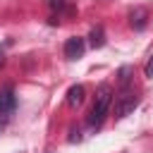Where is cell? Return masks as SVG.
<instances>
[{"label": "cell", "mask_w": 153, "mask_h": 153, "mask_svg": "<svg viewBox=\"0 0 153 153\" xmlns=\"http://www.w3.org/2000/svg\"><path fill=\"white\" fill-rule=\"evenodd\" d=\"M88 38H91V45H93V48H100V45L105 43V36H103V29H100V26H98V29H93Z\"/></svg>", "instance_id": "52a82bcc"}, {"label": "cell", "mask_w": 153, "mask_h": 153, "mask_svg": "<svg viewBox=\"0 0 153 153\" xmlns=\"http://www.w3.org/2000/svg\"><path fill=\"white\" fill-rule=\"evenodd\" d=\"M50 7H62V0H50Z\"/></svg>", "instance_id": "30bf717a"}, {"label": "cell", "mask_w": 153, "mask_h": 153, "mask_svg": "<svg viewBox=\"0 0 153 153\" xmlns=\"http://www.w3.org/2000/svg\"><path fill=\"white\" fill-rule=\"evenodd\" d=\"M14 105H17L14 91H12V86H5V88L0 91V115H10V112L14 110Z\"/></svg>", "instance_id": "277c9868"}, {"label": "cell", "mask_w": 153, "mask_h": 153, "mask_svg": "<svg viewBox=\"0 0 153 153\" xmlns=\"http://www.w3.org/2000/svg\"><path fill=\"white\" fill-rule=\"evenodd\" d=\"M146 76H153V57L146 62Z\"/></svg>", "instance_id": "9c48e42d"}, {"label": "cell", "mask_w": 153, "mask_h": 153, "mask_svg": "<svg viewBox=\"0 0 153 153\" xmlns=\"http://www.w3.org/2000/svg\"><path fill=\"white\" fill-rule=\"evenodd\" d=\"M129 74H131L129 67H122V69H120V86H122V88H129Z\"/></svg>", "instance_id": "ba28073f"}, {"label": "cell", "mask_w": 153, "mask_h": 153, "mask_svg": "<svg viewBox=\"0 0 153 153\" xmlns=\"http://www.w3.org/2000/svg\"><path fill=\"white\" fill-rule=\"evenodd\" d=\"M136 105H139V96H136L131 88H122L120 96L115 98V120L127 117L129 112H134Z\"/></svg>", "instance_id": "7a4b0ae2"}, {"label": "cell", "mask_w": 153, "mask_h": 153, "mask_svg": "<svg viewBox=\"0 0 153 153\" xmlns=\"http://www.w3.org/2000/svg\"><path fill=\"white\" fill-rule=\"evenodd\" d=\"M2 62H5V60H2V53H0V65H2Z\"/></svg>", "instance_id": "8fae6325"}, {"label": "cell", "mask_w": 153, "mask_h": 153, "mask_svg": "<svg viewBox=\"0 0 153 153\" xmlns=\"http://www.w3.org/2000/svg\"><path fill=\"white\" fill-rule=\"evenodd\" d=\"M84 86L81 84H74V86H69V91H67V105H72V108H76L81 100H84Z\"/></svg>", "instance_id": "5b68a950"}, {"label": "cell", "mask_w": 153, "mask_h": 153, "mask_svg": "<svg viewBox=\"0 0 153 153\" xmlns=\"http://www.w3.org/2000/svg\"><path fill=\"white\" fill-rule=\"evenodd\" d=\"M129 17H131V26H136V29L146 26V10H134Z\"/></svg>", "instance_id": "8992f818"}, {"label": "cell", "mask_w": 153, "mask_h": 153, "mask_svg": "<svg viewBox=\"0 0 153 153\" xmlns=\"http://www.w3.org/2000/svg\"><path fill=\"white\" fill-rule=\"evenodd\" d=\"M84 50H86L84 38H79V36L67 38V43H65V57H67V60H79V57H84Z\"/></svg>", "instance_id": "3957f363"}, {"label": "cell", "mask_w": 153, "mask_h": 153, "mask_svg": "<svg viewBox=\"0 0 153 153\" xmlns=\"http://www.w3.org/2000/svg\"><path fill=\"white\" fill-rule=\"evenodd\" d=\"M110 105H112V88H110L108 84H103V86L98 88V93H96V100H93V108H91V115H88V124H91V127L103 124Z\"/></svg>", "instance_id": "6da1fadb"}]
</instances>
